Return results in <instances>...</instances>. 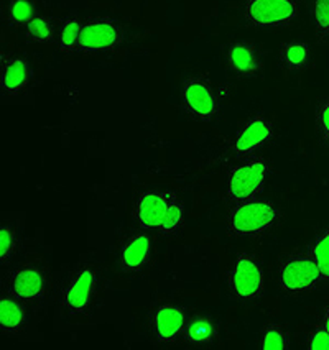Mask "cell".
Returning <instances> with one entry per match:
<instances>
[{
    "label": "cell",
    "mask_w": 329,
    "mask_h": 350,
    "mask_svg": "<svg viewBox=\"0 0 329 350\" xmlns=\"http://www.w3.org/2000/svg\"><path fill=\"white\" fill-rule=\"evenodd\" d=\"M267 163L262 160H252L246 165L237 166L229 178V198L234 201L246 202L257 196L262 189L267 176Z\"/></svg>",
    "instance_id": "3957f363"
},
{
    "label": "cell",
    "mask_w": 329,
    "mask_h": 350,
    "mask_svg": "<svg viewBox=\"0 0 329 350\" xmlns=\"http://www.w3.org/2000/svg\"><path fill=\"white\" fill-rule=\"evenodd\" d=\"M298 15L296 0H247L246 22L254 28H275L291 23Z\"/></svg>",
    "instance_id": "7a4b0ae2"
},
{
    "label": "cell",
    "mask_w": 329,
    "mask_h": 350,
    "mask_svg": "<svg viewBox=\"0 0 329 350\" xmlns=\"http://www.w3.org/2000/svg\"><path fill=\"white\" fill-rule=\"evenodd\" d=\"M183 103L186 112L194 119L209 122L216 117L218 103L209 85L200 79H189L183 89Z\"/></svg>",
    "instance_id": "8992f818"
},
{
    "label": "cell",
    "mask_w": 329,
    "mask_h": 350,
    "mask_svg": "<svg viewBox=\"0 0 329 350\" xmlns=\"http://www.w3.org/2000/svg\"><path fill=\"white\" fill-rule=\"evenodd\" d=\"M15 248V237L12 234L10 229L7 227H2L0 229V260L5 262V260L10 258V255L14 254Z\"/></svg>",
    "instance_id": "d4e9b609"
},
{
    "label": "cell",
    "mask_w": 329,
    "mask_h": 350,
    "mask_svg": "<svg viewBox=\"0 0 329 350\" xmlns=\"http://www.w3.org/2000/svg\"><path fill=\"white\" fill-rule=\"evenodd\" d=\"M43 275L34 268H23L15 273L12 282V293L20 299H36L43 295Z\"/></svg>",
    "instance_id": "7c38bea8"
},
{
    "label": "cell",
    "mask_w": 329,
    "mask_h": 350,
    "mask_svg": "<svg viewBox=\"0 0 329 350\" xmlns=\"http://www.w3.org/2000/svg\"><path fill=\"white\" fill-rule=\"evenodd\" d=\"M152 243L147 235H135L122 250V267L127 271H137L147 263Z\"/></svg>",
    "instance_id": "9a60e30c"
},
{
    "label": "cell",
    "mask_w": 329,
    "mask_h": 350,
    "mask_svg": "<svg viewBox=\"0 0 329 350\" xmlns=\"http://www.w3.org/2000/svg\"><path fill=\"white\" fill-rule=\"evenodd\" d=\"M227 63L235 75L244 77L255 76L262 68L255 48L247 43H234L227 51Z\"/></svg>",
    "instance_id": "8fae6325"
},
{
    "label": "cell",
    "mask_w": 329,
    "mask_h": 350,
    "mask_svg": "<svg viewBox=\"0 0 329 350\" xmlns=\"http://www.w3.org/2000/svg\"><path fill=\"white\" fill-rule=\"evenodd\" d=\"M28 81H30V68H28L27 61L15 58L9 61L3 68L0 84L7 94L14 96L27 88Z\"/></svg>",
    "instance_id": "5bb4252c"
},
{
    "label": "cell",
    "mask_w": 329,
    "mask_h": 350,
    "mask_svg": "<svg viewBox=\"0 0 329 350\" xmlns=\"http://www.w3.org/2000/svg\"><path fill=\"white\" fill-rule=\"evenodd\" d=\"M313 17H315L316 33L319 38L329 36V0H315L313 3Z\"/></svg>",
    "instance_id": "7402d4cb"
},
{
    "label": "cell",
    "mask_w": 329,
    "mask_h": 350,
    "mask_svg": "<svg viewBox=\"0 0 329 350\" xmlns=\"http://www.w3.org/2000/svg\"><path fill=\"white\" fill-rule=\"evenodd\" d=\"M308 349H311V350H329V332L326 331V327H324V325H319V327H316L315 332L311 334Z\"/></svg>",
    "instance_id": "484cf974"
},
{
    "label": "cell",
    "mask_w": 329,
    "mask_h": 350,
    "mask_svg": "<svg viewBox=\"0 0 329 350\" xmlns=\"http://www.w3.org/2000/svg\"><path fill=\"white\" fill-rule=\"evenodd\" d=\"M229 283L239 298H257L263 290V275L259 263L247 255L239 256L229 275Z\"/></svg>",
    "instance_id": "5b68a950"
},
{
    "label": "cell",
    "mask_w": 329,
    "mask_h": 350,
    "mask_svg": "<svg viewBox=\"0 0 329 350\" xmlns=\"http://www.w3.org/2000/svg\"><path fill=\"white\" fill-rule=\"evenodd\" d=\"M27 38L35 43H48L53 38L50 22L42 17H34L27 23Z\"/></svg>",
    "instance_id": "44dd1931"
},
{
    "label": "cell",
    "mask_w": 329,
    "mask_h": 350,
    "mask_svg": "<svg viewBox=\"0 0 329 350\" xmlns=\"http://www.w3.org/2000/svg\"><path fill=\"white\" fill-rule=\"evenodd\" d=\"M181 219H183L181 206L176 204V202H174V199H173V202H172V204H170L168 211H166V213H165L163 221H161L160 227H158V229H160L161 232H173V230H176L178 227H180Z\"/></svg>",
    "instance_id": "cb8c5ba5"
},
{
    "label": "cell",
    "mask_w": 329,
    "mask_h": 350,
    "mask_svg": "<svg viewBox=\"0 0 329 350\" xmlns=\"http://www.w3.org/2000/svg\"><path fill=\"white\" fill-rule=\"evenodd\" d=\"M324 327H326V331L329 332V308H328L326 314H324Z\"/></svg>",
    "instance_id": "83f0119b"
},
{
    "label": "cell",
    "mask_w": 329,
    "mask_h": 350,
    "mask_svg": "<svg viewBox=\"0 0 329 350\" xmlns=\"http://www.w3.org/2000/svg\"><path fill=\"white\" fill-rule=\"evenodd\" d=\"M274 127L269 120L262 119V117H254L246 124L242 132L239 133L237 140H235L234 150L237 154H249L262 146L263 144L272 138Z\"/></svg>",
    "instance_id": "ba28073f"
},
{
    "label": "cell",
    "mask_w": 329,
    "mask_h": 350,
    "mask_svg": "<svg viewBox=\"0 0 329 350\" xmlns=\"http://www.w3.org/2000/svg\"><path fill=\"white\" fill-rule=\"evenodd\" d=\"M262 347L265 350H285L288 347L285 332L280 327L270 325L262 337Z\"/></svg>",
    "instance_id": "603a6c76"
},
{
    "label": "cell",
    "mask_w": 329,
    "mask_h": 350,
    "mask_svg": "<svg viewBox=\"0 0 329 350\" xmlns=\"http://www.w3.org/2000/svg\"><path fill=\"white\" fill-rule=\"evenodd\" d=\"M81 23L78 20L70 18L63 23V28H61L60 35V48L63 51H73L75 48H78V42L81 36Z\"/></svg>",
    "instance_id": "d6986e66"
},
{
    "label": "cell",
    "mask_w": 329,
    "mask_h": 350,
    "mask_svg": "<svg viewBox=\"0 0 329 350\" xmlns=\"http://www.w3.org/2000/svg\"><path fill=\"white\" fill-rule=\"evenodd\" d=\"M185 325V316L181 309L174 306H161L155 314V331L157 337L161 342H170L176 339Z\"/></svg>",
    "instance_id": "4fadbf2b"
},
{
    "label": "cell",
    "mask_w": 329,
    "mask_h": 350,
    "mask_svg": "<svg viewBox=\"0 0 329 350\" xmlns=\"http://www.w3.org/2000/svg\"><path fill=\"white\" fill-rule=\"evenodd\" d=\"M173 202V198L166 196L160 193H147L140 198L139 207H137V215H139V222L142 227H160L163 221L165 213L168 211L170 204Z\"/></svg>",
    "instance_id": "9c48e42d"
},
{
    "label": "cell",
    "mask_w": 329,
    "mask_h": 350,
    "mask_svg": "<svg viewBox=\"0 0 329 350\" xmlns=\"http://www.w3.org/2000/svg\"><path fill=\"white\" fill-rule=\"evenodd\" d=\"M310 255L318 263L323 278L329 280V230L324 232L311 247Z\"/></svg>",
    "instance_id": "ac0fdd59"
},
{
    "label": "cell",
    "mask_w": 329,
    "mask_h": 350,
    "mask_svg": "<svg viewBox=\"0 0 329 350\" xmlns=\"http://www.w3.org/2000/svg\"><path fill=\"white\" fill-rule=\"evenodd\" d=\"M35 17V5L30 0H12L9 5V20L12 25H23Z\"/></svg>",
    "instance_id": "ffe728a7"
},
{
    "label": "cell",
    "mask_w": 329,
    "mask_h": 350,
    "mask_svg": "<svg viewBox=\"0 0 329 350\" xmlns=\"http://www.w3.org/2000/svg\"><path fill=\"white\" fill-rule=\"evenodd\" d=\"M278 213L270 202L246 201L229 217V232L239 237L259 235L270 229L277 221Z\"/></svg>",
    "instance_id": "6da1fadb"
},
{
    "label": "cell",
    "mask_w": 329,
    "mask_h": 350,
    "mask_svg": "<svg viewBox=\"0 0 329 350\" xmlns=\"http://www.w3.org/2000/svg\"><path fill=\"white\" fill-rule=\"evenodd\" d=\"M122 42V31L116 23L107 20H97L88 23L81 30L78 50L83 53L112 50Z\"/></svg>",
    "instance_id": "52a82bcc"
},
{
    "label": "cell",
    "mask_w": 329,
    "mask_h": 350,
    "mask_svg": "<svg viewBox=\"0 0 329 350\" xmlns=\"http://www.w3.org/2000/svg\"><path fill=\"white\" fill-rule=\"evenodd\" d=\"M318 125L323 137L329 140V103H326L318 112Z\"/></svg>",
    "instance_id": "4316f807"
},
{
    "label": "cell",
    "mask_w": 329,
    "mask_h": 350,
    "mask_svg": "<svg viewBox=\"0 0 329 350\" xmlns=\"http://www.w3.org/2000/svg\"><path fill=\"white\" fill-rule=\"evenodd\" d=\"M323 278L313 256H298L285 263L280 271V284L287 291H306L315 288Z\"/></svg>",
    "instance_id": "277c9868"
},
{
    "label": "cell",
    "mask_w": 329,
    "mask_h": 350,
    "mask_svg": "<svg viewBox=\"0 0 329 350\" xmlns=\"http://www.w3.org/2000/svg\"><path fill=\"white\" fill-rule=\"evenodd\" d=\"M280 58H282L285 68L291 69V71H298V69L306 66L308 58H310V48H308V44L300 42L288 43L282 48Z\"/></svg>",
    "instance_id": "e0dca14e"
},
{
    "label": "cell",
    "mask_w": 329,
    "mask_h": 350,
    "mask_svg": "<svg viewBox=\"0 0 329 350\" xmlns=\"http://www.w3.org/2000/svg\"><path fill=\"white\" fill-rule=\"evenodd\" d=\"M96 276L91 270H84L73 280L66 293H64V304L71 312H83L89 306L92 290H94Z\"/></svg>",
    "instance_id": "30bf717a"
},
{
    "label": "cell",
    "mask_w": 329,
    "mask_h": 350,
    "mask_svg": "<svg viewBox=\"0 0 329 350\" xmlns=\"http://www.w3.org/2000/svg\"><path fill=\"white\" fill-rule=\"evenodd\" d=\"M23 311L15 301L0 299V327L5 332L18 331L23 324Z\"/></svg>",
    "instance_id": "2e32d148"
}]
</instances>
